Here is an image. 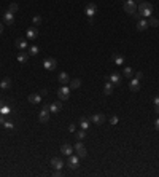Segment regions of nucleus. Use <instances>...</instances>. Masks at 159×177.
<instances>
[{
    "instance_id": "4c0bfd02",
    "label": "nucleus",
    "mask_w": 159,
    "mask_h": 177,
    "mask_svg": "<svg viewBox=\"0 0 159 177\" xmlns=\"http://www.w3.org/2000/svg\"><path fill=\"white\" fill-rule=\"evenodd\" d=\"M69 131H70V132H75V131H76V126H75V125H70V126H69Z\"/></svg>"
},
{
    "instance_id": "4be33fe9",
    "label": "nucleus",
    "mask_w": 159,
    "mask_h": 177,
    "mask_svg": "<svg viewBox=\"0 0 159 177\" xmlns=\"http://www.w3.org/2000/svg\"><path fill=\"white\" fill-rule=\"evenodd\" d=\"M108 80L113 83V85H119V83H121V75L119 74H111L108 77Z\"/></svg>"
},
{
    "instance_id": "ea45409f",
    "label": "nucleus",
    "mask_w": 159,
    "mask_h": 177,
    "mask_svg": "<svg viewBox=\"0 0 159 177\" xmlns=\"http://www.w3.org/2000/svg\"><path fill=\"white\" fill-rule=\"evenodd\" d=\"M154 106H159V96L154 97Z\"/></svg>"
},
{
    "instance_id": "7c9ffc66",
    "label": "nucleus",
    "mask_w": 159,
    "mask_h": 177,
    "mask_svg": "<svg viewBox=\"0 0 159 177\" xmlns=\"http://www.w3.org/2000/svg\"><path fill=\"white\" fill-rule=\"evenodd\" d=\"M18 10H19L18 3H11V5H10V10H8V11H11V13H16V11H18Z\"/></svg>"
},
{
    "instance_id": "c85d7f7f",
    "label": "nucleus",
    "mask_w": 159,
    "mask_h": 177,
    "mask_svg": "<svg viewBox=\"0 0 159 177\" xmlns=\"http://www.w3.org/2000/svg\"><path fill=\"white\" fill-rule=\"evenodd\" d=\"M27 53H29V56H37V54H38V46H35V45L30 46Z\"/></svg>"
},
{
    "instance_id": "393cba45",
    "label": "nucleus",
    "mask_w": 159,
    "mask_h": 177,
    "mask_svg": "<svg viewBox=\"0 0 159 177\" xmlns=\"http://www.w3.org/2000/svg\"><path fill=\"white\" fill-rule=\"evenodd\" d=\"M104 93H105V94H111V93H113V83H111L110 80L105 83V86H104Z\"/></svg>"
},
{
    "instance_id": "39448f33",
    "label": "nucleus",
    "mask_w": 159,
    "mask_h": 177,
    "mask_svg": "<svg viewBox=\"0 0 159 177\" xmlns=\"http://www.w3.org/2000/svg\"><path fill=\"white\" fill-rule=\"evenodd\" d=\"M73 150L76 152V155L80 158H84L88 155V152H86V148H84V145H83V142L81 141H78L76 144H75V147H73Z\"/></svg>"
},
{
    "instance_id": "dca6fc26",
    "label": "nucleus",
    "mask_w": 159,
    "mask_h": 177,
    "mask_svg": "<svg viewBox=\"0 0 159 177\" xmlns=\"http://www.w3.org/2000/svg\"><path fill=\"white\" fill-rule=\"evenodd\" d=\"M61 153H64L65 156H70V155L73 153V147L70 145V144H64V145L61 147Z\"/></svg>"
},
{
    "instance_id": "0eeeda50",
    "label": "nucleus",
    "mask_w": 159,
    "mask_h": 177,
    "mask_svg": "<svg viewBox=\"0 0 159 177\" xmlns=\"http://www.w3.org/2000/svg\"><path fill=\"white\" fill-rule=\"evenodd\" d=\"M43 67L46 70H54L56 67H58V62H56L54 58H46L43 61Z\"/></svg>"
},
{
    "instance_id": "f8f14e48",
    "label": "nucleus",
    "mask_w": 159,
    "mask_h": 177,
    "mask_svg": "<svg viewBox=\"0 0 159 177\" xmlns=\"http://www.w3.org/2000/svg\"><path fill=\"white\" fill-rule=\"evenodd\" d=\"M129 88L130 91H139L140 90V80H137L134 77V78H129Z\"/></svg>"
},
{
    "instance_id": "1a4fd4ad",
    "label": "nucleus",
    "mask_w": 159,
    "mask_h": 177,
    "mask_svg": "<svg viewBox=\"0 0 159 177\" xmlns=\"http://www.w3.org/2000/svg\"><path fill=\"white\" fill-rule=\"evenodd\" d=\"M26 35H27V38H29V40H35V38L38 37V27H37V26L29 27V29H27V32H26Z\"/></svg>"
},
{
    "instance_id": "4468645a",
    "label": "nucleus",
    "mask_w": 159,
    "mask_h": 177,
    "mask_svg": "<svg viewBox=\"0 0 159 177\" xmlns=\"http://www.w3.org/2000/svg\"><path fill=\"white\" fill-rule=\"evenodd\" d=\"M3 21H5V24H7V26H11L14 23V13H11V11L3 13Z\"/></svg>"
},
{
    "instance_id": "e433bc0d",
    "label": "nucleus",
    "mask_w": 159,
    "mask_h": 177,
    "mask_svg": "<svg viewBox=\"0 0 159 177\" xmlns=\"http://www.w3.org/2000/svg\"><path fill=\"white\" fill-rule=\"evenodd\" d=\"M53 175H54V177H59V175H62V172H61V169H54V172H53Z\"/></svg>"
},
{
    "instance_id": "f704fd0d",
    "label": "nucleus",
    "mask_w": 159,
    "mask_h": 177,
    "mask_svg": "<svg viewBox=\"0 0 159 177\" xmlns=\"http://www.w3.org/2000/svg\"><path fill=\"white\" fill-rule=\"evenodd\" d=\"M135 78H137V80H143V72H137V74H135Z\"/></svg>"
},
{
    "instance_id": "423d86ee",
    "label": "nucleus",
    "mask_w": 159,
    "mask_h": 177,
    "mask_svg": "<svg viewBox=\"0 0 159 177\" xmlns=\"http://www.w3.org/2000/svg\"><path fill=\"white\" fill-rule=\"evenodd\" d=\"M67 166H70L72 169H76L78 166H80V156L78 155H70L69 156V160H67Z\"/></svg>"
},
{
    "instance_id": "aec40b11",
    "label": "nucleus",
    "mask_w": 159,
    "mask_h": 177,
    "mask_svg": "<svg viewBox=\"0 0 159 177\" xmlns=\"http://www.w3.org/2000/svg\"><path fill=\"white\" fill-rule=\"evenodd\" d=\"M29 102H32V104H40V102H42V94H37V93L29 94Z\"/></svg>"
},
{
    "instance_id": "a19ab883",
    "label": "nucleus",
    "mask_w": 159,
    "mask_h": 177,
    "mask_svg": "<svg viewBox=\"0 0 159 177\" xmlns=\"http://www.w3.org/2000/svg\"><path fill=\"white\" fill-rule=\"evenodd\" d=\"M88 23H89V26H92L94 24V19L92 18H88Z\"/></svg>"
},
{
    "instance_id": "9d476101",
    "label": "nucleus",
    "mask_w": 159,
    "mask_h": 177,
    "mask_svg": "<svg viewBox=\"0 0 159 177\" xmlns=\"http://www.w3.org/2000/svg\"><path fill=\"white\" fill-rule=\"evenodd\" d=\"M91 121H92L94 125H102L105 121V115L104 113H94L92 117H91Z\"/></svg>"
},
{
    "instance_id": "f03ea898",
    "label": "nucleus",
    "mask_w": 159,
    "mask_h": 177,
    "mask_svg": "<svg viewBox=\"0 0 159 177\" xmlns=\"http://www.w3.org/2000/svg\"><path fill=\"white\" fill-rule=\"evenodd\" d=\"M70 90H72V88H69L67 85H64L62 88H59V90H58V97H59V101H67V99L70 97Z\"/></svg>"
},
{
    "instance_id": "b1692460",
    "label": "nucleus",
    "mask_w": 159,
    "mask_h": 177,
    "mask_svg": "<svg viewBox=\"0 0 159 177\" xmlns=\"http://www.w3.org/2000/svg\"><path fill=\"white\" fill-rule=\"evenodd\" d=\"M18 61H19L21 64H26L27 61H29V53H24V51L19 53V54H18Z\"/></svg>"
},
{
    "instance_id": "37998d69",
    "label": "nucleus",
    "mask_w": 159,
    "mask_h": 177,
    "mask_svg": "<svg viewBox=\"0 0 159 177\" xmlns=\"http://www.w3.org/2000/svg\"><path fill=\"white\" fill-rule=\"evenodd\" d=\"M3 32V24H0V34Z\"/></svg>"
},
{
    "instance_id": "a878e982",
    "label": "nucleus",
    "mask_w": 159,
    "mask_h": 177,
    "mask_svg": "<svg viewBox=\"0 0 159 177\" xmlns=\"http://www.w3.org/2000/svg\"><path fill=\"white\" fill-rule=\"evenodd\" d=\"M123 74H124V77H127V78H132L135 72H134L132 67H124V72H123Z\"/></svg>"
},
{
    "instance_id": "58836bf2",
    "label": "nucleus",
    "mask_w": 159,
    "mask_h": 177,
    "mask_svg": "<svg viewBox=\"0 0 159 177\" xmlns=\"http://www.w3.org/2000/svg\"><path fill=\"white\" fill-rule=\"evenodd\" d=\"M154 128L159 131V118H156V121H154Z\"/></svg>"
},
{
    "instance_id": "5701e85b",
    "label": "nucleus",
    "mask_w": 159,
    "mask_h": 177,
    "mask_svg": "<svg viewBox=\"0 0 159 177\" xmlns=\"http://www.w3.org/2000/svg\"><path fill=\"white\" fill-rule=\"evenodd\" d=\"M59 81L62 83V85H67V83L70 81V77H69V74H65V72H62V74H59Z\"/></svg>"
},
{
    "instance_id": "473e14b6",
    "label": "nucleus",
    "mask_w": 159,
    "mask_h": 177,
    "mask_svg": "<svg viewBox=\"0 0 159 177\" xmlns=\"http://www.w3.org/2000/svg\"><path fill=\"white\" fill-rule=\"evenodd\" d=\"M0 113H2V115H8L10 113V107L2 106V107H0Z\"/></svg>"
},
{
    "instance_id": "cd10ccee",
    "label": "nucleus",
    "mask_w": 159,
    "mask_h": 177,
    "mask_svg": "<svg viewBox=\"0 0 159 177\" xmlns=\"http://www.w3.org/2000/svg\"><path fill=\"white\" fill-rule=\"evenodd\" d=\"M148 26H151V27H157V26H159V21L154 18V16H150V19H148Z\"/></svg>"
},
{
    "instance_id": "f3484780",
    "label": "nucleus",
    "mask_w": 159,
    "mask_h": 177,
    "mask_svg": "<svg viewBox=\"0 0 159 177\" xmlns=\"http://www.w3.org/2000/svg\"><path fill=\"white\" fill-rule=\"evenodd\" d=\"M89 126H91V118H81V120H80V129L88 131Z\"/></svg>"
},
{
    "instance_id": "2eb2a0df",
    "label": "nucleus",
    "mask_w": 159,
    "mask_h": 177,
    "mask_svg": "<svg viewBox=\"0 0 159 177\" xmlns=\"http://www.w3.org/2000/svg\"><path fill=\"white\" fill-rule=\"evenodd\" d=\"M16 48H18L19 51L27 49V40L26 38H16Z\"/></svg>"
},
{
    "instance_id": "79ce46f5",
    "label": "nucleus",
    "mask_w": 159,
    "mask_h": 177,
    "mask_svg": "<svg viewBox=\"0 0 159 177\" xmlns=\"http://www.w3.org/2000/svg\"><path fill=\"white\" fill-rule=\"evenodd\" d=\"M154 109H156V113L159 115V106H154Z\"/></svg>"
},
{
    "instance_id": "c9c22d12",
    "label": "nucleus",
    "mask_w": 159,
    "mask_h": 177,
    "mask_svg": "<svg viewBox=\"0 0 159 177\" xmlns=\"http://www.w3.org/2000/svg\"><path fill=\"white\" fill-rule=\"evenodd\" d=\"M118 121H119V118L116 117V115H115V117H111V118H110V123H111V125H116Z\"/></svg>"
},
{
    "instance_id": "6e6552de",
    "label": "nucleus",
    "mask_w": 159,
    "mask_h": 177,
    "mask_svg": "<svg viewBox=\"0 0 159 177\" xmlns=\"http://www.w3.org/2000/svg\"><path fill=\"white\" fill-rule=\"evenodd\" d=\"M84 13H86L88 18H94V14L97 13V5L95 3H88L86 8H84Z\"/></svg>"
},
{
    "instance_id": "7ed1b4c3",
    "label": "nucleus",
    "mask_w": 159,
    "mask_h": 177,
    "mask_svg": "<svg viewBox=\"0 0 159 177\" xmlns=\"http://www.w3.org/2000/svg\"><path fill=\"white\" fill-rule=\"evenodd\" d=\"M124 11H126L127 14L132 16L135 11H137V3L134 2V0H126V3H124Z\"/></svg>"
},
{
    "instance_id": "9b49d317",
    "label": "nucleus",
    "mask_w": 159,
    "mask_h": 177,
    "mask_svg": "<svg viewBox=\"0 0 159 177\" xmlns=\"http://www.w3.org/2000/svg\"><path fill=\"white\" fill-rule=\"evenodd\" d=\"M51 166H53L54 169H62L65 166V163L62 161V160L59 158V156H54L53 160H51Z\"/></svg>"
},
{
    "instance_id": "c756f323",
    "label": "nucleus",
    "mask_w": 159,
    "mask_h": 177,
    "mask_svg": "<svg viewBox=\"0 0 159 177\" xmlns=\"http://www.w3.org/2000/svg\"><path fill=\"white\" fill-rule=\"evenodd\" d=\"M84 137H86V131H84V129L76 131V139H78V141H83Z\"/></svg>"
},
{
    "instance_id": "412c9836",
    "label": "nucleus",
    "mask_w": 159,
    "mask_h": 177,
    "mask_svg": "<svg viewBox=\"0 0 159 177\" xmlns=\"http://www.w3.org/2000/svg\"><path fill=\"white\" fill-rule=\"evenodd\" d=\"M113 61H115L116 65H123L124 64V56H123V54H119V53H115V54H113Z\"/></svg>"
},
{
    "instance_id": "20e7f679",
    "label": "nucleus",
    "mask_w": 159,
    "mask_h": 177,
    "mask_svg": "<svg viewBox=\"0 0 159 177\" xmlns=\"http://www.w3.org/2000/svg\"><path fill=\"white\" fill-rule=\"evenodd\" d=\"M49 106H43L42 107V112L38 113V120L42 121V123H46V121L49 120Z\"/></svg>"
},
{
    "instance_id": "6ab92c4d",
    "label": "nucleus",
    "mask_w": 159,
    "mask_h": 177,
    "mask_svg": "<svg viewBox=\"0 0 159 177\" xmlns=\"http://www.w3.org/2000/svg\"><path fill=\"white\" fill-rule=\"evenodd\" d=\"M0 88H2V90H10L11 88V80L8 77H3V80L0 81Z\"/></svg>"
},
{
    "instance_id": "f257e3e1",
    "label": "nucleus",
    "mask_w": 159,
    "mask_h": 177,
    "mask_svg": "<svg viewBox=\"0 0 159 177\" xmlns=\"http://www.w3.org/2000/svg\"><path fill=\"white\" fill-rule=\"evenodd\" d=\"M137 10H139L142 18H150V16L153 14V5L150 2H146V0H143L142 3H139Z\"/></svg>"
},
{
    "instance_id": "72a5a7b5",
    "label": "nucleus",
    "mask_w": 159,
    "mask_h": 177,
    "mask_svg": "<svg viewBox=\"0 0 159 177\" xmlns=\"http://www.w3.org/2000/svg\"><path fill=\"white\" fill-rule=\"evenodd\" d=\"M3 128H7V129H14V125L13 123H11V121H5V123H3Z\"/></svg>"
},
{
    "instance_id": "2f4dec72",
    "label": "nucleus",
    "mask_w": 159,
    "mask_h": 177,
    "mask_svg": "<svg viewBox=\"0 0 159 177\" xmlns=\"http://www.w3.org/2000/svg\"><path fill=\"white\" fill-rule=\"evenodd\" d=\"M42 24V16H33V26H40Z\"/></svg>"
},
{
    "instance_id": "ddd939ff",
    "label": "nucleus",
    "mask_w": 159,
    "mask_h": 177,
    "mask_svg": "<svg viewBox=\"0 0 159 177\" xmlns=\"http://www.w3.org/2000/svg\"><path fill=\"white\" fill-rule=\"evenodd\" d=\"M61 110H62V101L49 104V112H51V113H59Z\"/></svg>"
},
{
    "instance_id": "bb28decb",
    "label": "nucleus",
    "mask_w": 159,
    "mask_h": 177,
    "mask_svg": "<svg viewBox=\"0 0 159 177\" xmlns=\"http://www.w3.org/2000/svg\"><path fill=\"white\" fill-rule=\"evenodd\" d=\"M80 86H81V80H80V78H73V80L70 81V88H72V90L80 88Z\"/></svg>"
},
{
    "instance_id": "a211bd4d",
    "label": "nucleus",
    "mask_w": 159,
    "mask_h": 177,
    "mask_svg": "<svg viewBox=\"0 0 159 177\" xmlns=\"http://www.w3.org/2000/svg\"><path fill=\"white\" fill-rule=\"evenodd\" d=\"M145 29H148V21H146L145 18H142L139 19V23H137V30H145Z\"/></svg>"
}]
</instances>
